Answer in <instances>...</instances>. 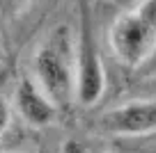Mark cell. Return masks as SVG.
I'll return each mask as SVG.
<instances>
[{"instance_id": "1", "label": "cell", "mask_w": 156, "mask_h": 153, "mask_svg": "<svg viewBox=\"0 0 156 153\" xmlns=\"http://www.w3.org/2000/svg\"><path fill=\"white\" fill-rule=\"evenodd\" d=\"M34 80L55 105H69L76 96V53L67 25H60L37 48L32 59Z\"/></svg>"}, {"instance_id": "2", "label": "cell", "mask_w": 156, "mask_h": 153, "mask_svg": "<svg viewBox=\"0 0 156 153\" xmlns=\"http://www.w3.org/2000/svg\"><path fill=\"white\" fill-rule=\"evenodd\" d=\"M110 48L115 57L129 69H138L156 50V0L126 12L110 28Z\"/></svg>"}, {"instance_id": "3", "label": "cell", "mask_w": 156, "mask_h": 153, "mask_svg": "<svg viewBox=\"0 0 156 153\" xmlns=\"http://www.w3.org/2000/svg\"><path fill=\"white\" fill-rule=\"evenodd\" d=\"M78 7H80V21L76 39V98L80 105L90 107L99 103L106 91V69L94 39V21L87 0H80Z\"/></svg>"}, {"instance_id": "4", "label": "cell", "mask_w": 156, "mask_h": 153, "mask_svg": "<svg viewBox=\"0 0 156 153\" xmlns=\"http://www.w3.org/2000/svg\"><path fill=\"white\" fill-rule=\"evenodd\" d=\"M101 128L117 137H142L156 133V100H129L101 117Z\"/></svg>"}, {"instance_id": "5", "label": "cell", "mask_w": 156, "mask_h": 153, "mask_svg": "<svg viewBox=\"0 0 156 153\" xmlns=\"http://www.w3.org/2000/svg\"><path fill=\"white\" fill-rule=\"evenodd\" d=\"M14 105H16V112L21 114V119L28 126H34V128L51 126L58 117V105L41 91L37 80H32L28 76H23L16 82Z\"/></svg>"}, {"instance_id": "6", "label": "cell", "mask_w": 156, "mask_h": 153, "mask_svg": "<svg viewBox=\"0 0 156 153\" xmlns=\"http://www.w3.org/2000/svg\"><path fill=\"white\" fill-rule=\"evenodd\" d=\"M28 0H0V12L2 14H19L25 9Z\"/></svg>"}, {"instance_id": "7", "label": "cell", "mask_w": 156, "mask_h": 153, "mask_svg": "<svg viewBox=\"0 0 156 153\" xmlns=\"http://www.w3.org/2000/svg\"><path fill=\"white\" fill-rule=\"evenodd\" d=\"M62 153H90L87 146L83 142H78V139H67L62 144Z\"/></svg>"}, {"instance_id": "8", "label": "cell", "mask_w": 156, "mask_h": 153, "mask_svg": "<svg viewBox=\"0 0 156 153\" xmlns=\"http://www.w3.org/2000/svg\"><path fill=\"white\" fill-rule=\"evenodd\" d=\"M9 126V107H7V100L0 96V135L7 130Z\"/></svg>"}, {"instance_id": "9", "label": "cell", "mask_w": 156, "mask_h": 153, "mask_svg": "<svg viewBox=\"0 0 156 153\" xmlns=\"http://www.w3.org/2000/svg\"><path fill=\"white\" fill-rule=\"evenodd\" d=\"M142 2H147V0H142Z\"/></svg>"}]
</instances>
